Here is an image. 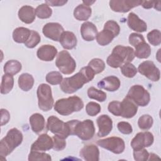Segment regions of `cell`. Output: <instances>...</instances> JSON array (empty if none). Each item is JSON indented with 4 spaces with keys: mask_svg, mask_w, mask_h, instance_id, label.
<instances>
[{
    "mask_svg": "<svg viewBox=\"0 0 161 161\" xmlns=\"http://www.w3.org/2000/svg\"><path fill=\"white\" fill-rule=\"evenodd\" d=\"M94 75V70L89 66L84 67L75 75L64 78L60 83V89L65 93L72 94L82 88L84 84L91 81Z\"/></svg>",
    "mask_w": 161,
    "mask_h": 161,
    "instance_id": "cell-1",
    "label": "cell"
},
{
    "mask_svg": "<svg viewBox=\"0 0 161 161\" xmlns=\"http://www.w3.org/2000/svg\"><path fill=\"white\" fill-rule=\"evenodd\" d=\"M66 123L71 135H76L82 140H91L94 135L95 128L93 121L91 119H87L82 121L73 119Z\"/></svg>",
    "mask_w": 161,
    "mask_h": 161,
    "instance_id": "cell-2",
    "label": "cell"
},
{
    "mask_svg": "<svg viewBox=\"0 0 161 161\" xmlns=\"http://www.w3.org/2000/svg\"><path fill=\"white\" fill-rule=\"evenodd\" d=\"M22 133L16 128L8 131L6 135L0 142V155L6 157L10 154L23 142Z\"/></svg>",
    "mask_w": 161,
    "mask_h": 161,
    "instance_id": "cell-3",
    "label": "cell"
},
{
    "mask_svg": "<svg viewBox=\"0 0 161 161\" xmlns=\"http://www.w3.org/2000/svg\"><path fill=\"white\" fill-rule=\"evenodd\" d=\"M83 107V101L76 96L60 99L54 104L55 111L62 116H68L74 112L79 111Z\"/></svg>",
    "mask_w": 161,
    "mask_h": 161,
    "instance_id": "cell-4",
    "label": "cell"
},
{
    "mask_svg": "<svg viewBox=\"0 0 161 161\" xmlns=\"http://www.w3.org/2000/svg\"><path fill=\"white\" fill-rule=\"evenodd\" d=\"M36 94L39 108L43 111H50L52 108L54 102L50 86L46 84H40Z\"/></svg>",
    "mask_w": 161,
    "mask_h": 161,
    "instance_id": "cell-5",
    "label": "cell"
},
{
    "mask_svg": "<svg viewBox=\"0 0 161 161\" xmlns=\"http://www.w3.org/2000/svg\"><path fill=\"white\" fill-rule=\"evenodd\" d=\"M136 105L142 107L146 106L150 101V93L141 85H134L131 86L126 95Z\"/></svg>",
    "mask_w": 161,
    "mask_h": 161,
    "instance_id": "cell-6",
    "label": "cell"
},
{
    "mask_svg": "<svg viewBox=\"0 0 161 161\" xmlns=\"http://www.w3.org/2000/svg\"><path fill=\"white\" fill-rule=\"evenodd\" d=\"M55 65L64 74H71L76 68L75 61L67 50H62L58 53Z\"/></svg>",
    "mask_w": 161,
    "mask_h": 161,
    "instance_id": "cell-7",
    "label": "cell"
},
{
    "mask_svg": "<svg viewBox=\"0 0 161 161\" xmlns=\"http://www.w3.org/2000/svg\"><path fill=\"white\" fill-rule=\"evenodd\" d=\"M47 129L55 135L67 138L70 135V131L67 123H64L55 116H50L47 119Z\"/></svg>",
    "mask_w": 161,
    "mask_h": 161,
    "instance_id": "cell-8",
    "label": "cell"
},
{
    "mask_svg": "<svg viewBox=\"0 0 161 161\" xmlns=\"http://www.w3.org/2000/svg\"><path fill=\"white\" fill-rule=\"evenodd\" d=\"M97 144L101 147L108 150L116 154L123 153L125 148L124 140L117 136H111L104 139L98 140L97 141Z\"/></svg>",
    "mask_w": 161,
    "mask_h": 161,
    "instance_id": "cell-9",
    "label": "cell"
},
{
    "mask_svg": "<svg viewBox=\"0 0 161 161\" xmlns=\"http://www.w3.org/2000/svg\"><path fill=\"white\" fill-rule=\"evenodd\" d=\"M137 70L153 82H157L160 79V70L152 61L146 60L142 62L138 65Z\"/></svg>",
    "mask_w": 161,
    "mask_h": 161,
    "instance_id": "cell-10",
    "label": "cell"
},
{
    "mask_svg": "<svg viewBox=\"0 0 161 161\" xmlns=\"http://www.w3.org/2000/svg\"><path fill=\"white\" fill-rule=\"evenodd\" d=\"M154 141L153 135L149 131L138 133L131 142L133 150H138L151 146Z\"/></svg>",
    "mask_w": 161,
    "mask_h": 161,
    "instance_id": "cell-11",
    "label": "cell"
},
{
    "mask_svg": "<svg viewBox=\"0 0 161 161\" xmlns=\"http://www.w3.org/2000/svg\"><path fill=\"white\" fill-rule=\"evenodd\" d=\"M142 1L112 0L109 1L111 9L115 12L126 13L132 8L141 5Z\"/></svg>",
    "mask_w": 161,
    "mask_h": 161,
    "instance_id": "cell-12",
    "label": "cell"
},
{
    "mask_svg": "<svg viewBox=\"0 0 161 161\" xmlns=\"http://www.w3.org/2000/svg\"><path fill=\"white\" fill-rule=\"evenodd\" d=\"M64 31V28L58 23H48L44 25L42 29V32L46 37L55 42L59 41Z\"/></svg>",
    "mask_w": 161,
    "mask_h": 161,
    "instance_id": "cell-13",
    "label": "cell"
},
{
    "mask_svg": "<svg viewBox=\"0 0 161 161\" xmlns=\"http://www.w3.org/2000/svg\"><path fill=\"white\" fill-rule=\"evenodd\" d=\"M53 140L48 135L42 134L31 145V151H47L53 148Z\"/></svg>",
    "mask_w": 161,
    "mask_h": 161,
    "instance_id": "cell-14",
    "label": "cell"
},
{
    "mask_svg": "<svg viewBox=\"0 0 161 161\" xmlns=\"http://www.w3.org/2000/svg\"><path fill=\"white\" fill-rule=\"evenodd\" d=\"M97 124L99 128L97 136L104 137L109 134L113 128V121L111 118L106 115L102 114L97 118Z\"/></svg>",
    "mask_w": 161,
    "mask_h": 161,
    "instance_id": "cell-15",
    "label": "cell"
},
{
    "mask_svg": "<svg viewBox=\"0 0 161 161\" xmlns=\"http://www.w3.org/2000/svg\"><path fill=\"white\" fill-rule=\"evenodd\" d=\"M127 24L130 28L136 32L142 33L147 31V23L134 13H129L127 18Z\"/></svg>",
    "mask_w": 161,
    "mask_h": 161,
    "instance_id": "cell-16",
    "label": "cell"
},
{
    "mask_svg": "<svg viewBox=\"0 0 161 161\" xmlns=\"http://www.w3.org/2000/svg\"><path fill=\"white\" fill-rule=\"evenodd\" d=\"M80 156L86 161H98L99 160V150L98 147L93 144L84 146L80 151Z\"/></svg>",
    "mask_w": 161,
    "mask_h": 161,
    "instance_id": "cell-17",
    "label": "cell"
},
{
    "mask_svg": "<svg viewBox=\"0 0 161 161\" xmlns=\"http://www.w3.org/2000/svg\"><path fill=\"white\" fill-rule=\"evenodd\" d=\"M57 53V48L51 45H43L37 50L36 55L43 61L49 62L54 59Z\"/></svg>",
    "mask_w": 161,
    "mask_h": 161,
    "instance_id": "cell-18",
    "label": "cell"
},
{
    "mask_svg": "<svg viewBox=\"0 0 161 161\" xmlns=\"http://www.w3.org/2000/svg\"><path fill=\"white\" fill-rule=\"evenodd\" d=\"M121 116L125 118H131L136 114L138 106L131 99L126 97L121 102Z\"/></svg>",
    "mask_w": 161,
    "mask_h": 161,
    "instance_id": "cell-19",
    "label": "cell"
},
{
    "mask_svg": "<svg viewBox=\"0 0 161 161\" xmlns=\"http://www.w3.org/2000/svg\"><path fill=\"white\" fill-rule=\"evenodd\" d=\"M97 87L100 89H104L108 91L114 92L119 88L120 80L116 76H108L100 80L97 83Z\"/></svg>",
    "mask_w": 161,
    "mask_h": 161,
    "instance_id": "cell-20",
    "label": "cell"
},
{
    "mask_svg": "<svg viewBox=\"0 0 161 161\" xmlns=\"http://www.w3.org/2000/svg\"><path fill=\"white\" fill-rule=\"evenodd\" d=\"M80 33L82 38L87 42L94 40L97 35L96 26L91 22L86 21L82 24Z\"/></svg>",
    "mask_w": 161,
    "mask_h": 161,
    "instance_id": "cell-21",
    "label": "cell"
},
{
    "mask_svg": "<svg viewBox=\"0 0 161 161\" xmlns=\"http://www.w3.org/2000/svg\"><path fill=\"white\" fill-rule=\"evenodd\" d=\"M18 17L22 22L30 24L35 19V9L30 6H23L18 11Z\"/></svg>",
    "mask_w": 161,
    "mask_h": 161,
    "instance_id": "cell-22",
    "label": "cell"
},
{
    "mask_svg": "<svg viewBox=\"0 0 161 161\" xmlns=\"http://www.w3.org/2000/svg\"><path fill=\"white\" fill-rule=\"evenodd\" d=\"M30 124L33 131L36 134L41 133L45 127V118L40 113H34L30 117Z\"/></svg>",
    "mask_w": 161,
    "mask_h": 161,
    "instance_id": "cell-23",
    "label": "cell"
},
{
    "mask_svg": "<svg viewBox=\"0 0 161 161\" xmlns=\"http://www.w3.org/2000/svg\"><path fill=\"white\" fill-rule=\"evenodd\" d=\"M113 52L119 55L125 63L131 62L135 58V51L130 47L117 45L113 49Z\"/></svg>",
    "mask_w": 161,
    "mask_h": 161,
    "instance_id": "cell-24",
    "label": "cell"
},
{
    "mask_svg": "<svg viewBox=\"0 0 161 161\" xmlns=\"http://www.w3.org/2000/svg\"><path fill=\"white\" fill-rule=\"evenodd\" d=\"M59 42L64 48L71 50L75 47L77 40L74 33L69 31H64L61 35Z\"/></svg>",
    "mask_w": 161,
    "mask_h": 161,
    "instance_id": "cell-25",
    "label": "cell"
},
{
    "mask_svg": "<svg viewBox=\"0 0 161 161\" xmlns=\"http://www.w3.org/2000/svg\"><path fill=\"white\" fill-rule=\"evenodd\" d=\"M92 13V9L89 6L83 4L78 5L74 11V16L79 21L87 20Z\"/></svg>",
    "mask_w": 161,
    "mask_h": 161,
    "instance_id": "cell-26",
    "label": "cell"
},
{
    "mask_svg": "<svg viewBox=\"0 0 161 161\" xmlns=\"http://www.w3.org/2000/svg\"><path fill=\"white\" fill-rule=\"evenodd\" d=\"M31 30L25 27H18L14 30L13 32V38L16 43H25L29 38Z\"/></svg>",
    "mask_w": 161,
    "mask_h": 161,
    "instance_id": "cell-27",
    "label": "cell"
},
{
    "mask_svg": "<svg viewBox=\"0 0 161 161\" xmlns=\"http://www.w3.org/2000/svg\"><path fill=\"white\" fill-rule=\"evenodd\" d=\"M18 83L21 89L24 91H28L33 86L34 79L31 74L28 73H24L19 75Z\"/></svg>",
    "mask_w": 161,
    "mask_h": 161,
    "instance_id": "cell-28",
    "label": "cell"
},
{
    "mask_svg": "<svg viewBox=\"0 0 161 161\" xmlns=\"http://www.w3.org/2000/svg\"><path fill=\"white\" fill-rule=\"evenodd\" d=\"M22 68L21 64L16 60H8L4 65V72L11 75L18 74Z\"/></svg>",
    "mask_w": 161,
    "mask_h": 161,
    "instance_id": "cell-29",
    "label": "cell"
},
{
    "mask_svg": "<svg viewBox=\"0 0 161 161\" xmlns=\"http://www.w3.org/2000/svg\"><path fill=\"white\" fill-rule=\"evenodd\" d=\"M115 36L109 30L103 29L99 32L96 36V41L101 46H106L109 44Z\"/></svg>",
    "mask_w": 161,
    "mask_h": 161,
    "instance_id": "cell-30",
    "label": "cell"
},
{
    "mask_svg": "<svg viewBox=\"0 0 161 161\" xmlns=\"http://www.w3.org/2000/svg\"><path fill=\"white\" fill-rule=\"evenodd\" d=\"M14 86V79L13 75L5 74L2 77L1 84V93L6 94L9 93L13 89Z\"/></svg>",
    "mask_w": 161,
    "mask_h": 161,
    "instance_id": "cell-31",
    "label": "cell"
},
{
    "mask_svg": "<svg viewBox=\"0 0 161 161\" xmlns=\"http://www.w3.org/2000/svg\"><path fill=\"white\" fill-rule=\"evenodd\" d=\"M151 54V48L145 42L135 47V56L138 58H147Z\"/></svg>",
    "mask_w": 161,
    "mask_h": 161,
    "instance_id": "cell-32",
    "label": "cell"
},
{
    "mask_svg": "<svg viewBox=\"0 0 161 161\" xmlns=\"http://www.w3.org/2000/svg\"><path fill=\"white\" fill-rule=\"evenodd\" d=\"M36 16L40 19H47L51 16L52 10L46 3L40 4L35 9Z\"/></svg>",
    "mask_w": 161,
    "mask_h": 161,
    "instance_id": "cell-33",
    "label": "cell"
},
{
    "mask_svg": "<svg viewBox=\"0 0 161 161\" xmlns=\"http://www.w3.org/2000/svg\"><path fill=\"white\" fill-rule=\"evenodd\" d=\"M87 96L89 98L95 99L99 102H104L106 99V94L101 90L91 87L87 90Z\"/></svg>",
    "mask_w": 161,
    "mask_h": 161,
    "instance_id": "cell-34",
    "label": "cell"
},
{
    "mask_svg": "<svg viewBox=\"0 0 161 161\" xmlns=\"http://www.w3.org/2000/svg\"><path fill=\"white\" fill-rule=\"evenodd\" d=\"M120 69L122 74L128 78L133 77L136 74L138 71L136 67L130 62L123 64L120 67Z\"/></svg>",
    "mask_w": 161,
    "mask_h": 161,
    "instance_id": "cell-35",
    "label": "cell"
},
{
    "mask_svg": "<svg viewBox=\"0 0 161 161\" xmlns=\"http://www.w3.org/2000/svg\"><path fill=\"white\" fill-rule=\"evenodd\" d=\"M153 118L149 114H143L140 116L138 121V127L143 130H148L152 126Z\"/></svg>",
    "mask_w": 161,
    "mask_h": 161,
    "instance_id": "cell-36",
    "label": "cell"
},
{
    "mask_svg": "<svg viewBox=\"0 0 161 161\" xmlns=\"http://www.w3.org/2000/svg\"><path fill=\"white\" fill-rule=\"evenodd\" d=\"M106 62L108 65L113 68L120 67L123 64H125L121 57L117 53L113 52L110 54L106 60Z\"/></svg>",
    "mask_w": 161,
    "mask_h": 161,
    "instance_id": "cell-37",
    "label": "cell"
},
{
    "mask_svg": "<svg viewBox=\"0 0 161 161\" xmlns=\"http://www.w3.org/2000/svg\"><path fill=\"white\" fill-rule=\"evenodd\" d=\"M52 160L50 155L40 151H31L28 155L29 161H50Z\"/></svg>",
    "mask_w": 161,
    "mask_h": 161,
    "instance_id": "cell-38",
    "label": "cell"
},
{
    "mask_svg": "<svg viewBox=\"0 0 161 161\" xmlns=\"http://www.w3.org/2000/svg\"><path fill=\"white\" fill-rule=\"evenodd\" d=\"M88 66H89L94 70L95 74L102 72L105 69V64L104 61L98 58L92 59L89 62Z\"/></svg>",
    "mask_w": 161,
    "mask_h": 161,
    "instance_id": "cell-39",
    "label": "cell"
},
{
    "mask_svg": "<svg viewBox=\"0 0 161 161\" xmlns=\"http://www.w3.org/2000/svg\"><path fill=\"white\" fill-rule=\"evenodd\" d=\"M63 80L62 74L57 71H52L46 75V81L52 85L60 84Z\"/></svg>",
    "mask_w": 161,
    "mask_h": 161,
    "instance_id": "cell-40",
    "label": "cell"
},
{
    "mask_svg": "<svg viewBox=\"0 0 161 161\" xmlns=\"http://www.w3.org/2000/svg\"><path fill=\"white\" fill-rule=\"evenodd\" d=\"M40 40L41 37L39 33L34 30H31L30 36L28 40L25 43V45L29 48H33L40 42Z\"/></svg>",
    "mask_w": 161,
    "mask_h": 161,
    "instance_id": "cell-41",
    "label": "cell"
},
{
    "mask_svg": "<svg viewBox=\"0 0 161 161\" xmlns=\"http://www.w3.org/2000/svg\"><path fill=\"white\" fill-rule=\"evenodd\" d=\"M161 33L158 30H153L147 34V39L149 43L153 46H158L161 43Z\"/></svg>",
    "mask_w": 161,
    "mask_h": 161,
    "instance_id": "cell-42",
    "label": "cell"
},
{
    "mask_svg": "<svg viewBox=\"0 0 161 161\" xmlns=\"http://www.w3.org/2000/svg\"><path fill=\"white\" fill-rule=\"evenodd\" d=\"M101 106L95 102H89L86 106V111L88 115L94 116L99 113L101 111Z\"/></svg>",
    "mask_w": 161,
    "mask_h": 161,
    "instance_id": "cell-43",
    "label": "cell"
},
{
    "mask_svg": "<svg viewBox=\"0 0 161 161\" xmlns=\"http://www.w3.org/2000/svg\"><path fill=\"white\" fill-rule=\"evenodd\" d=\"M104 29L110 31L114 36H117L120 31V28L117 22L114 20H109L104 25Z\"/></svg>",
    "mask_w": 161,
    "mask_h": 161,
    "instance_id": "cell-44",
    "label": "cell"
},
{
    "mask_svg": "<svg viewBox=\"0 0 161 161\" xmlns=\"http://www.w3.org/2000/svg\"><path fill=\"white\" fill-rule=\"evenodd\" d=\"M53 145L52 148L55 151H61L66 147V142L65 138L60 136L55 135V136L53 137Z\"/></svg>",
    "mask_w": 161,
    "mask_h": 161,
    "instance_id": "cell-45",
    "label": "cell"
},
{
    "mask_svg": "<svg viewBox=\"0 0 161 161\" xmlns=\"http://www.w3.org/2000/svg\"><path fill=\"white\" fill-rule=\"evenodd\" d=\"M108 111L113 115L116 116H121V102L118 101H113L110 102L108 106Z\"/></svg>",
    "mask_w": 161,
    "mask_h": 161,
    "instance_id": "cell-46",
    "label": "cell"
},
{
    "mask_svg": "<svg viewBox=\"0 0 161 161\" xmlns=\"http://www.w3.org/2000/svg\"><path fill=\"white\" fill-rule=\"evenodd\" d=\"M145 42V38L142 35L132 33L129 36V43L131 45L133 46L135 48L139 44Z\"/></svg>",
    "mask_w": 161,
    "mask_h": 161,
    "instance_id": "cell-47",
    "label": "cell"
},
{
    "mask_svg": "<svg viewBox=\"0 0 161 161\" xmlns=\"http://www.w3.org/2000/svg\"><path fill=\"white\" fill-rule=\"evenodd\" d=\"M133 157L136 161H146L148 159L149 153L144 148L133 150Z\"/></svg>",
    "mask_w": 161,
    "mask_h": 161,
    "instance_id": "cell-48",
    "label": "cell"
},
{
    "mask_svg": "<svg viewBox=\"0 0 161 161\" xmlns=\"http://www.w3.org/2000/svg\"><path fill=\"white\" fill-rule=\"evenodd\" d=\"M117 127L118 130L123 134L129 135L132 133L133 128L131 125L126 121H121L119 122L117 125Z\"/></svg>",
    "mask_w": 161,
    "mask_h": 161,
    "instance_id": "cell-49",
    "label": "cell"
},
{
    "mask_svg": "<svg viewBox=\"0 0 161 161\" xmlns=\"http://www.w3.org/2000/svg\"><path fill=\"white\" fill-rule=\"evenodd\" d=\"M1 125L3 126L4 125L7 124L9 122L10 119V114L8 110L5 109H1Z\"/></svg>",
    "mask_w": 161,
    "mask_h": 161,
    "instance_id": "cell-50",
    "label": "cell"
},
{
    "mask_svg": "<svg viewBox=\"0 0 161 161\" xmlns=\"http://www.w3.org/2000/svg\"><path fill=\"white\" fill-rule=\"evenodd\" d=\"M67 3V1L64 0H50L45 1V3L50 6H62Z\"/></svg>",
    "mask_w": 161,
    "mask_h": 161,
    "instance_id": "cell-51",
    "label": "cell"
},
{
    "mask_svg": "<svg viewBox=\"0 0 161 161\" xmlns=\"http://www.w3.org/2000/svg\"><path fill=\"white\" fill-rule=\"evenodd\" d=\"M154 2L153 1H142L141 5L143 8L150 9L153 7Z\"/></svg>",
    "mask_w": 161,
    "mask_h": 161,
    "instance_id": "cell-52",
    "label": "cell"
},
{
    "mask_svg": "<svg viewBox=\"0 0 161 161\" xmlns=\"http://www.w3.org/2000/svg\"><path fill=\"white\" fill-rule=\"evenodd\" d=\"M161 2L160 1H155L154 2V5H153V8L157 9V11H160L161 9V6H160Z\"/></svg>",
    "mask_w": 161,
    "mask_h": 161,
    "instance_id": "cell-53",
    "label": "cell"
},
{
    "mask_svg": "<svg viewBox=\"0 0 161 161\" xmlns=\"http://www.w3.org/2000/svg\"><path fill=\"white\" fill-rule=\"evenodd\" d=\"M96 1H82V3L83 4L86 5V6H89L90 5L92 4L93 3H94Z\"/></svg>",
    "mask_w": 161,
    "mask_h": 161,
    "instance_id": "cell-54",
    "label": "cell"
}]
</instances>
